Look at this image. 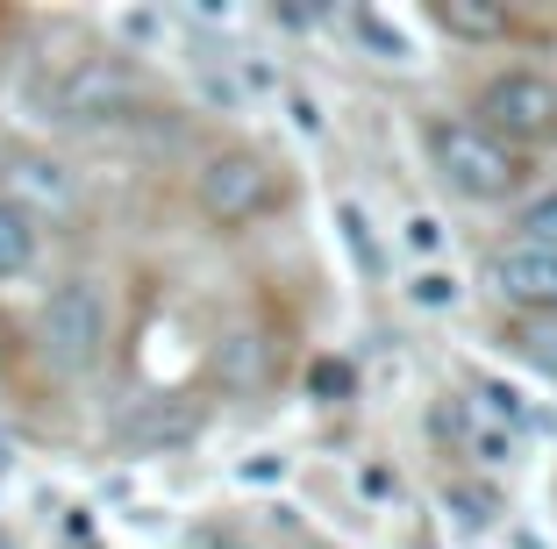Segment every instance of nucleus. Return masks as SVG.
Masks as SVG:
<instances>
[{
  "mask_svg": "<svg viewBox=\"0 0 557 549\" xmlns=\"http://www.w3.org/2000/svg\"><path fill=\"white\" fill-rule=\"evenodd\" d=\"M36 357L58 378H86L108 357V292L94 278H58L36 300Z\"/></svg>",
  "mask_w": 557,
  "mask_h": 549,
  "instance_id": "nucleus-1",
  "label": "nucleus"
},
{
  "mask_svg": "<svg viewBox=\"0 0 557 549\" xmlns=\"http://www.w3.org/2000/svg\"><path fill=\"white\" fill-rule=\"evenodd\" d=\"M308 392L314 400H350V364L344 357H314L308 364Z\"/></svg>",
  "mask_w": 557,
  "mask_h": 549,
  "instance_id": "nucleus-15",
  "label": "nucleus"
},
{
  "mask_svg": "<svg viewBox=\"0 0 557 549\" xmlns=\"http://www.w3.org/2000/svg\"><path fill=\"white\" fill-rule=\"evenodd\" d=\"M272 194H278L272 164L250 158V150H222V158H208V164H200V178H194L200 214H208V222H222V228L258 222V214L272 208Z\"/></svg>",
  "mask_w": 557,
  "mask_h": 549,
  "instance_id": "nucleus-5",
  "label": "nucleus"
},
{
  "mask_svg": "<svg viewBox=\"0 0 557 549\" xmlns=\"http://www.w3.org/2000/svg\"><path fill=\"white\" fill-rule=\"evenodd\" d=\"M429 164H436V178L450 194L479 200V208H493V200H508L515 186H522L515 150L493 144L479 122H436V129H429Z\"/></svg>",
  "mask_w": 557,
  "mask_h": 549,
  "instance_id": "nucleus-2",
  "label": "nucleus"
},
{
  "mask_svg": "<svg viewBox=\"0 0 557 549\" xmlns=\"http://www.w3.org/2000/svg\"><path fill=\"white\" fill-rule=\"evenodd\" d=\"M515 350H522L529 372L557 378V314H543V322H522V328H515Z\"/></svg>",
  "mask_w": 557,
  "mask_h": 549,
  "instance_id": "nucleus-12",
  "label": "nucleus"
},
{
  "mask_svg": "<svg viewBox=\"0 0 557 549\" xmlns=\"http://www.w3.org/2000/svg\"><path fill=\"white\" fill-rule=\"evenodd\" d=\"M50 108H58L50 122H65V129H108V122H122L136 108V72L115 65V58H86V65L58 72Z\"/></svg>",
  "mask_w": 557,
  "mask_h": 549,
  "instance_id": "nucleus-4",
  "label": "nucleus"
},
{
  "mask_svg": "<svg viewBox=\"0 0 557 549\" xmlns=\"http://www.w3.org/2000/svg\"><path fill=\"white\" fill-rule=\"evenodd\" d=\"M515 242H529V250H550V258H557V186H550V194H536V200L522 208Z\"/></svg>",
  "mask_w": 557,
  "mask_h": 549,
  "instance_id": "nucleus-13",
  "label": "nucleus"
},
{
  "mask_svg": "<svg viewBox=\"0 0 557 549\" xmlns=\"http://www.w3.org/2000/svg\"><path fill=\"white\" fill-rule=\"evenodd\" d=\"M472 450H479V464H515V436L508 428H472Z\"/></svg>",
  "mask_w": 557,
  "mask_h": 549,
  "instance_id": "nucleus-17",
  "label": "nucleus"
},
{
  "mask_svg": "<svg viewBox=\"0 0 557 549\" xmlns=\"http://www.w3.org/2000/svg\"><path fill=\"white\" fill-rule=\"evenodd\" d=\"M0 194L22 200V208H29V200H50V208H65V200H72V172H65L58 158H44V150H22V158L8 164V186H0Z\"/></svg>",
  "mask_w": 557,
  "mask_h": 549,
  "instance_id": "nucleus-7",
  "label": "nucleus"
},
{
  "mask_svg": "<svg viewBox=\"0 0 557 549\" xmlns=\"http://www.w3.org/2000/svg\"><path fill=\"white\" fill-rule=\"evenodd\" d=\"M44 250V228H36V208L0 194V278H22Z\"/></svg>",
  "mask_w": 557,
  "mask_h": 549,
  "instance_id": "nucleus-8",
  "label": "nucleus"
},
{
  "mask_svg": "<svg viewBox=\"0 0 557 549\" xmlns=\"http://www.w3.org/2000/svg\"><path fill=\"white\" fill-rule=\"evenodd\" d=\"M358 36L386 58V65H408V36L394 29V22H379V15H358Z\"/></svg>",
  "mask_w": 557,
  "mask_h": 549,
  "instance_id": "nucleus-16",
  "label": "nucleus"
},
{
  "mask_svg": "<svg viewBox=\"0 0 557 549\" xmlns=\"http://www.w3.org/2000/svg\"><path fill=\"white\" fill-rule=\"evenodd\" d=\"M194 549H264V542H250V535H236V528H200Z\"/></svg>",
  "mask_w": 557,
  "mask_h": 549,
  "instance_id": "nucleus-19",
  "label": "nucleus"
},
{
  "mask_svg": "<svg viewBox=\"0 0 557 549\" xmlns=\"http://www.w3.org/2000/svg\"><path fill=\"white\" fill-rule=\"evenodd\" d=\"M408 300H414V308H429V314H443V308H458V278L443 272V264H422V272L408 278Z\"/></svg>",
  "mask_w": 557,
  "mask_h": 549,
  "instance_id": "nucleus-14",
  "label": "nucleus"
},
{
  "mask_svg": "<svg viewBox=\"0 0 557 549\" xmlns=\"http://www.w3.org/2000/svg\"><path fill=\"white\" fill-rule=\"evenodd\" d=\"M493 292H500V308H522L529 322L557 314V258L550 250H529V242H508V250H493Z\"/></svg>",
  "mask_w": 557,
  "mask_h": 549,
  "instance_id": "nucleus-6",
  "label": "nucleus"
},
{
  "mask_svg": "<svg viewBox=\"0 0 557 549\" xmlns=\"http://www.w3.org/2000/svg\"><path fill=\"white\" fill-rule=\"evenodd\" d=\"M472 122L493 136V144H557V79L550 72H493L486 86H479V108Z\"/></svg>",
  "mask_w": 557,
  "mask_h": 549,
  "instance_id": "nucleus-3",
  "label": "nucleus"
},
{
  "mask_svg": "<svg viewBox=\"0 0 557 549\" xmlns=\"http://www.w3.org/2000/svg\"><path fill=\"white\" fill-rule=\"evenodd\" d=\"M336 228H344V242H350V258H358V272H386V258H379V242H372V222H364V208L358 200H336Z\"/></svg>",
  "mask_w": 557,
  "mask_h": 549,
  "instance_id": "nucleus-11",
  "label": "nucleus"
},
{
  "mask_svg": "<svg viewBox=\"0 0 557 549\" xmlns=\"http://www.w3.org/2000/svg\"><path fill=\"white\" fill-rule=\"evenodd\" d=\"M443 36H465V43H486V36H508V8L500 0H436L429 8Z\"/></svg>",
  "mask_w": 557,
  "mask_h": 549,
  "instance_id": "nucleus-9",
  "label": "nucleus"
},
{
  "mask_svg": "<svg viewBox=\"0 0 557 549\" xmlns=\"http://www.w3.org/2000/svg\"><path fill=\"white\" fill-rule=\"evenodd\" d=\"M408 250H422V258L443 250V222H436V214H414V222H408Z\"/></svg>",
  "mask_w": 557,
  "mask_h": 549,
  "instance_id": "nucleus-18",
  "label": "nucleus"
},
{
  "mask_svg": "<svg viewBox=\"0 0 557 549\" xmlns=\"http://www.w3.org/2000/svg\"><path fill=\"white\" fill-rule=\"evenodd\" d=\"M443 514L458 521L465 535H479V528H493V521H500V492H493V485H479V478H458V485H443Z\"/></svg>",
  "mask_w": 557,
  "mask_h": 549,
  "instance_id": "nucleus-10",
  "label": "nucleus"
}]
</instances>
